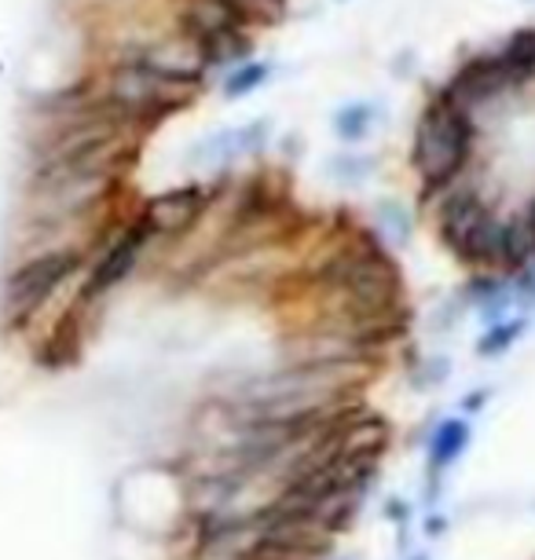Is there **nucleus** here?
Returning <instances> with one entry per match:
<instances>
[{
    "label": "nucleus",
    "mask_w": 535,
    "mask_h": 560,
    "mask_svg": "<svg viewBox=\"0 0 535 560\" xmlns=\"http://www.w3.org/2000/svg\"><path fill=\"white\" fill-rule=\"evenodd\" d=\"M469 154H474V118L444 96L429 100L418 114L411 140V165L418 179L429 191H444L463 176Z\"/></svg>",
    "instance_id": "f257e3e1"
},
{
    "label": "nucleus",
    "mask_w": 535,
    "mask_h": 560,
    "mask_svg": "<svg viewBox=\"0 0 535 560\" xmlns=\"http://www.w3.org/2000/svg\"><path fill=\"white\" fill-rule=\"evenodd\" d=\"M330 279L367 315L389 312L400 298V275H396V264L385 260L382 249L345 253V257L334 260Z\"/></svg>",
    "instance_id": "f03ea898"
},
{
    "label": "nucleus",
    "mask_w": 535,
    "mask_h": 560,
    "mask_svg": "<svg viewBox=\"0 0 535 560\" xmlns=\"http://www.w3.org/2000/svg\"><path fill=\"white\" fill-rule=\"evenodd\" d=\"M206 187L202 184H181V187H170V191H159L151 195L147 202L140 206V213L129 217L125 224L140 228L147 238H173V235H184L187 228H195V220L206 213ZM118 224V228H125ZM114 228V231H118ZM103 242V238H100ZM96 242V246H100ZM92 246V249H96Z\"/></svg>",
    "instance_id": "7ed1b4c3"
},
{
    "label": "nucleus",
    "mask_w": 535,
    "mask_h": 560,
    "mask_svg": "<svg viewBox=\"0 0 535 560\" xmlns=\"http://www.w3.org/2000/svg\"><path fill=\"white\" fill-rule=\"evenodd\" d=\"M496 217L488 209V202L474 191H455L440 209V238H444V246L455 253L458 260L469 257V249H474V242L480 231L488 228V220Z\"/></svg>",
    "instance_id": "20e7f679"
},
{
    "label": "nucleus",
    "mask_w": 535,
    "mask_h": 560,
    "mask_svg": "<svg viewBox=\"0 0 535 560\" xmlns=\"http://www.w3.org/2000/svg\"><path fill=\"white\" fill-rule=\"evenodd\" d=\"M176 23H181L184 37L202 40L220 30H235L249 23V12L243 8V0H181L176 8Z\"/></svg>",
    "instance_id": "39448f33"
},
{
    "label": "nucleus",
    "mask_w": 535,
    "mask_h": 560,
    "mask_svg": "<svg viewBox=\"0 0 535 560\" xmlns=\"http://www.w3.org/2000/svg\"><path fill=\"white\" fill-rule=\"evenodd\" d=\"M249 48H254V40H249L246 26L220 30V34L195 40V56L202 62V70H224V67H232V62H246Z\"/></svg>",
    "instance_id": "423d86ee"
},
{
    "label": "nucleus",
    "mask_w": 535,
    "mask_h": 560,
    "mask_svg": "<svg viewBox=\"0 0 535 560\" xmlns=\"http://www.w3.org/2000/svg\"><path fill=\"white\" fill-rule=\"evenodd\" d=\"M377 121H382V107H377L374 100H349V103H341L338 110H334V136H338L341 143H363V140H371V132L377 129Z\"/></svg>",
    "instance_id": "0eeeda50"
},
{
    "label": "nucleus",
    "mask_w": 535,
    "mask_h": 560,
    "mask_svg": "<svg viewBox=\"0 0 535 560\" xmlns=\"http://www.w3.org/2000/svg\"><path fill=\"white\" fill-rule=\"evenodd\" d=\"M469 436H474V432H469V421L447 418L444 425L437 429V436L429 440V469H433V472L451 469V465H455L466 454Z\"/></svg>",
    "instance_id": "6e6552de"
},
{
    "label": "nucleus",
    "mask_w": 535,
    "mask_h": 560,
    "mask_svg": "<svg viewBox=\"0 0 535 560\" xmlns=\"http://www.w3.org/2000/svg\"><path fill=\"white\" fill-rule=\"evenodd\" d=\"M374 228L393 249H404L415 235V220L407 213V206L396 202V198H382V202L374 206Z\"/></svg>",
    "instance_id": "1a4fd4ad"
},
{
    "label": "nucleus",
    "mask_w": 535,
    "mask_h": 560,
    "mask_svg": "<svg viewBox=\"0 0 535 560\" xmlns=\"http://www.w3.org/2000/svg\"><path fill=\"white\" fill-rule=\"evenodd\" d=\"M268 73H271V67H268L265 59L239 62V67L228 70V78L220 81V96H224V100H246V96H254L260 84L268 81Z\"/></svg>",
    "instance_id": "9d476101"
},
{
    "label": "nucleus",
    "mask_w": 535,
    "mask_h": 560,
    "mask_svg": "<svg viewBox=\"0 0 535 560\" xmlns=\"http://www.w3.org/2000/svg\"><path fill=\"white\" fill-rule=\"evenodd\" d=\"M524 330H528V319H524V315H510V319H502V323H491L488 330L480 334L477 355L496 359V355H502V352H510V348L524 337Z\"/></svg>",
    "instance_id": "9b49d317"
},
{
    "label": "nucleus",
    "mask_w": 535,
    "mask_h": 560,
    "mask_svg": "<svg viewBox=\"0 0 535 560\" xmlns=\"http://www.w3.org/2000/svg\"><path fill=\"white\" fill-rule=\"evenodd\" d=\"M499 51L507 56V62H510L513 73H517L521 81L535 78V26L517 30V34H513Z\"/></svg>",
    "instance_id": "f8f14e48"
},
{
    "label": "nucleus",
    "mask_w": 535,
    "mask_h": 560,
    "mask_svg": "<svg viewBox=\"0 0 535 560\" xmlns=\"http://www.w3.org/2000/svg\"><path fill=\"white\" fill-rule=\"evenodd\" d=\"M327 168L338 184H363V179L374 176L377 158L374 154H338V158H330Z\"/></svg>",
    "instance_id": "ddd939ff"
},
{
    "label": "nucleus",
    "mask_w": 535,
    "mask_h": 560,
    "mask_svg": "<svg viewBox=\"0 0 535 560\" xmlns=\"http://www.w3.org/2000/svg\"><path fill=\"white\" fill-rule=\"evenodd\" d=\"M488 399H491V388H480V393H469V396L463 399V407H466V410H485V407H488Z\"/></svg>",
    "instance_id": "4468645a"
},
{
    "label": "nucleus",
    "mask_w": 535,
    "mask_h": 560,
    "mask_svg": "<svg viewBox=\"0 0 535 560\" xmlns=\"http://www.w3.org/2000/svg\"><path fill=\"white\" fill-rule=\"evenodd\" d=\"M385 516H389V521H407V505L400 502V499H396V502H389V505H385Z\"/></svg>",
    "instance_id": "2eb2a0df"
},
{
    "label": "nucleus",
    "mask_w": 535,
    "mask_h": 560,
    "mask_svg": "<svg viewBox=\"0 0 535 560\" xmlns=\"http://www.w3.org/2000/svg\"><path fill=\"white\" fill-rule=\"evenodd\" d=\"M429 532L440 535V532H444V521H440V516H433V521H429Z\"/></svg>",
    "instance_id": "dca6fc26"
},
{
    "label": "nucleus",
    "mask_w": 535,
    "mask_h": 560,
    "mask_svg": "<svg viewBox=\"0 0 535 560\" xmlns=\"http://www.w3.org/2000/svg\"><path fill=\"white\" fill-rule=\"evenodd\" d=\"M411 560H429V557H426V553H422V557H411Z\"/></svg>",
    "instance_id": "f3484780"
}]
</instances>
